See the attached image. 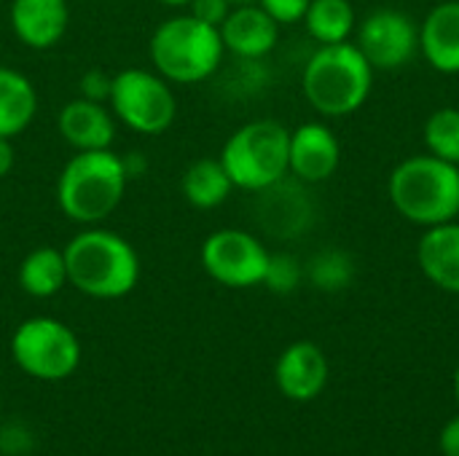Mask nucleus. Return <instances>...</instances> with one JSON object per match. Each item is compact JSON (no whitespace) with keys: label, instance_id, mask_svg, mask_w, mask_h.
I'll list each match as a JSON object with an SVG mask.
<instances>
[{"label":"nucleus","instance_id":"ddd939ff","mask_svg":"<svg viewBox=\"0 0 459 456\" xmlns=\"http://www.w3.org/2000/svg\"><path fill=\"white\" fill-rule=\"evenodd\" d=\"M218 30L226 51L245 62L264 59L280 40V24L258 3L234 5Z\"/></svg>","mask_w":459,"mask_h":456},{"label":"nucleus","instance_id":"a878e982","mask_svg":"<svg viewBox=\"0 0 459 456\" xmlns=\"http://www.w3.org/2000/svg\"><path fill=\"white\" fill-rule=\"evenodd\" d=\"M309 3H312V0H258V5H261L280 27L304 22V13H307Z\"/></svg>","mask_w":459,"mask_h":456},{"label":"nucleus","instance_id":"39448f33","mask_svg":"<svg viewBox=\"0 0 459 456\" xmlns=\"http://www.w3.org/2000/svg\"><path fill=\"white\" fill-rule=\"evenodd\" d=\"M148 56L153 70L169 83H202L218 73L226 46L218 27L194 13H178L153 30Z\"/></svg>","mask_w":459,"mask_h":456},{"label":"nucleus","instance_id":"20e7f679","mask_svg":"<svg viewBox=\"0 0 459 456\" xmlns=\"http://www.w3.org/2000/svg\"><path fill=\"white\" fill-rule=\"evenodd\" d=\"M374 89V67L352 40L320 46L301 70L304 99L323 118L358 113Z\"/></svg>","mask_w":459,"mask_h":456},{"label":"nucleus","instance_id":"2f4dec72","mask_svg":"<svg viewBox=\"0 0 459 456\" xmlns=\"http://www.w3.org/2000/svg\"><path fill=\"white\" fill-rule=\"evenodd\" d=\"M455 400H457V406H459V366H457V371H455Z\"/></svg>","mask_w":459,"mask_h":456},{"label":"nucleus","instance_id":"f3484780","mask_svg":"<svg viewBox=\"0 0 459 456\" xmlns=\"http://www.w3.org/2000/svg\"><path fill=\"white\" fill-rule=\"evenodd\" d=\"M417 263L430 285L459 296V218L422 231L417 242Z\"/></svg>","mask_w":459,"mask_h":456},{"label":"nucleus","instance_id":"9b49d317","mask_svg":"<svg viewBox=\"0 0 459 456\" xmlns=\"http://www.w3.org/2000/svg\"><path fill=\"white\" fill-rule=\"evenodd\" d=\"M342 164V142L323 121H304L290 129L288 169L299 183L317 185L336 175Z\"/></svg>","mask_w":459,"mask_h":456},{"label":"nucleus","instance_id":"0eeeda50","mask_svg":"<svg viewBox=\"0 0 459 456\" xmlns=\"http://www.w3.org/2000/svg\"><path fill=\"white\" fill-rule=\"evenodd\" d=\"M110 113L116 121L137 134H164L178 116V97L172 83L156 70L126 67L110 78L108 94Z\"/></svg>","mask_w":459,"mask_h":456},{"label":"nucleus","instance_id":"4468645a","mask_svg":"<svg viewBox=\"0 0 459 456\" xmlns=\"http://www.w3.org/2000/svg\"><path fill=\"white\" fill-rule=\"evenodd\" d=\"M56 132L73 151H105L116 140V116L97 99H70L56 116Z\"/></svg>","mask_w":459,"mask_h":456},{"label":"nucleus","instance_id":"dca6fc26","mask_svg":"<svg viewBox=\"0 0 459 456\" xmlns=\"http://www.w3.org/2000/svg\"><path fill=\"white\" fill-rule=\"evenodd\" d=\"M420 54L441 75H459V0H438L420 24Z\"/></svg>","mask_w":459,"mask_h":456},{"label":"nucleus","instance_id":"9d476101","mask_svg":"<svg viewBox=\"0 0 459 456\" xmlns=\"http://www.w3.org/2000/svg\"><path fill=\"white\" fill-rule=\"evenodd\" d=\"M355 46L374 73H393L420 54V24L401 8H377L358 22Z\"/></svg>","mask_w":459,"mask_h":456},{"label":"nucleus","instance_id":"423d86ee","mask_svg":"<svg viewBox=\"0 0 459 456\" xmlns=\"http://www.w3.org/2000/svg\"><path fill=\"white\" fill-rule=\"evenodd\" d=\"M290 129L274 118H255L229 134L221 148V164L234 188L261 194L290 175L288 169Z\"/></svg>","mask_w":459,"mask_h":456},{"label":"nucleus","instance_id":"6e6552de","mask_svg":"<svg viewBox=\"0 0 459 456\" xmlns=\"http://www.w3.org/2000/svg\"><path fill=\"white\" fill-rule=\"evenodd\" d=\"M11 360L32 379L62 382L81 366V341L62 320L30 317L11 336Z\"/></svg>","mask_w":459,"mask_h":456},{"label":"nucleus","instance_id":"bb28decb","mask_svg":"<svg viewBox=\"0 0 459 456\" xmlns=\"http://www.w3.org/2000/svg\"><path fill=\"white\" fill-rule=\"evenodd\" d=\"M231 8L234 5L229 0H191L188 3V13H194L196 19H202L212 27H221Z\"/></svg>","mask_w":459,"mask_h":456},{"label":"nucleus","instance_id":"1a4fd4ad","mask_svg":"<svg viewBox=\"0 0 459 456\" xmlns=\"http://www.w3.org/2000/svg\"><path fill=\"white\" fill-rule=\"evenodd\" d=\"M266 245L242 228H218L207 234L199 250V261L204 274L231 290H247L264 285L269 266Z\"/></svg>","mask_w":459,"mask_h":456},{"label":"nucleus","instance_id":"393cba45","mask_svg":"<svg viewBox=\"0 0 459 456\" xmlns=\"http://www.w3.org/2000/svg\"><path fill=\"white\" fill-rule=\"evenodd\" d=\"M304 280V266L299 263V258L288 255V253H272L269 255V266H266V277L264 285L277 293V296H288L293 293Z\"/></svg>","mask_w":459,"mask_h":456},{"label":"nucleus","instance_id":"4be33fe9","mask_svg":"<svg viewBox=\"0 0 459 456\" xmlns=\"http://www.w3.org/2000/svg\"><path fill=\"white\" fill-rule=\"evenodd\" d=\"M304 27L320 46L344 43L355 35L358 13L352 0H312L304 13Z\"/></svg>","mask_w":459,"mask_h":456},{"label":"nucleus","instance_id":"6ab92c4d","mask_svg":"<svg viewBox=\"0 0 459 456\" xmlns=\"http://www.w3.org/2000/svg\"><path fill=\"white\" fill-rule=\"evenodd\" d=\"M285 180H280L277 185L261 191V220H264V228L277 234V237L299 234L309 223V218H312L309 204L304 199L307 194L299 185H288Z\"/></svg>","mask_w":459,"mask_h":456},{"label":"nucleus","instance_id":"412c9836","mask_svg":"<svg viewBox=\"0 0 459 456\" xmlns=\"http://www.w3.org/2000/svg\"><path fill=\"white\" fill-rule=\"evenodd\" d=\"M67 285L65 253L56 247H35L19 266V288L32 298H51Z\"/></svg>","mask_w":459,"mask_h":456},{"label":"nucleus","instance_id":"f257e3e1","mask_svg":"<svg viewBox=\"0 0 459 456\" xmlns=\"http://www.w3.org/2000/svg\"><path fill=\"white\" fill-rule=\"evenodd\" d=\"M67 285L97 301L129 296L140 282L137 250L121 234L100 226H83L65 245Z\"/></svg>","mask_w":459,"mask_h":456},{"label":"nucleus","instance_id":"cd10ccee","mask_svg":"<svg viewBox=\"0 0 459 456\" xmlns=\"http://www.w3.org/2000/svg\"><path fill=\"white\" fill-rule=\"evenodd\" d=\"M81 89H83V97L86 99H97V102H105L108 94H110V78L100 70H91L81 78Z\"/></svg>","mask_w":459,"mask_h":456},{"label":"nucleus","instance_id":"5701e85b","mask_svg":"<svg viewBox=\"0 0 459 456\" xmlns=\"http://www.w3.org/2000/svg\"><path fill=\"white\" fill-rule=\"evenodd\" d=\"M425 153L459 167V108H438L428 116L422 129Z\"/></svg>","mask_w":459,"mask_h":456},{"label":"nucleus","instance_id":"2eb2a0df","mask_svg":"<svg viewBox=\"0 0 459 456\" xmlns=\"http://www.w3.org/2000/svg\"><path fill=\"white\" fill-rule=\"evenodd\" d=\"M8 22L13 35L35 51L54 48L70 24L67 0H11Z\"/></svg>","mask_w":459,"mask_h":456},{"label":"nucleus","instance_id":"c756f323","mask_svg":"<svg viewBox=\"0 0 459 456\" xmlns=\"http://www.w3.org/2000/svg\"><path fill=\"white\" fill-rule=\"evenodd\" d=\"M13 164H16V156H13V145H11V140L0 137V180L11 175Z\"/></svg>","mask_w":459,"mask_h":456},{"label":"nucleus","instance_id":"a211bd4d","mask_svg":"<svg viewBox=\"0 0 459 456\" xmlns=\"http://www.w3.org/2000/svg\"><path fill=\"white\" fill-rule=\"evenodd\" d=\"M38 91L27 75L0 65V137H19L35 118Z\"/></svg>","mask_w":459,"mask_h":456},{"label":"nucleus","instance_id":"7c9ffc66","mask_svg":"<svg viewBox=\"0 0 459 456\" xmlns=\"http://www.w3.org/2000/svg\"><path fill=\"white\" fill-rule=\"evenodd\" d=\"M161 5H169V8H188L191 0H159Z\"/></svg>","mask_w":459,"mask_h":456},{"label":"nucleus","instance_id":"b1692460","mask_svg":"<svg viewBox=\"0 0 459 456\" xmlns=\"http://www.w3.org/2000/svg\"><path fill=\"white\" fill-rule=\"evenodd\" d=\"M355 258L347 253V250H339V247H325L320 250L309 266L304 269V274L312 280L315 288L325 290V293H339L344 288L352 285L355 280Z\"/></svg>","mask_w":459,"mask_h":456},{"label":"nucleus","instance_id":"c85d7f7f","mask_svg":"<svg viewBox=\"0 0 459 456\" xmlns=\"http://www.w3.org/2000/svg\"><path fill=\"white\" fill-rule=\"evenodd\" d=\"M438 449L444 456H459V414L444 425L438 435Z\"/></svg>","mask_w":459,"mask_h":456},{"label":"nucleus","instance_id":"f03ea898","mask_svg":"<svg viewBox=\"0 0 459 456\" xmlns=\"http://www.w3.org/2000/svg\"><path fill=\"white\" fill-rule=\"evenodd\" d=\"M129 185L124 159L105 151H75L56 177V207L78 226H100Z\"/></svg>","mask_w":459,"mask_h":456},{"label":"nucleus","instance_id":"f8f14e48","mask_svg":"<svg viewBox=\"0 0 459 456\" xmlns=\"http://www.w3.org/2000/svg\"><path fill=\"white\" fill-rule=\"evenodd\" d=\"M331 376V366L325 352L312 341H293L282 349L274 366V382L277 390L293 400V403H309L315 400Z\"/></svg>","mask_w":459,"mask_h":456},{"label":"nucleus","instance_id":"7ed1b4c3","mask_svg":"<svg viewBox=\"0 0 459 456\" xmlns=\"http://www.w3.org/2000/svg\"><path fill=\"white\" fill-rule=\"evenodd\" d=\"M393 210L411 226L430 228L459 218V167L430 153L398 161L387 177Z\"/></svg>","mask_w":459,"mask_h":456},{"label":"nucleus","instance_id":"473e14b6","mask_svg":"<svg viewBox=\"0 0 459 456\" xmlns=\"http://www.w3.org/2000/svg\"><path fill=\"white\" fill-rule=\"evenodd\" d=\"M231 5H247V3H258V0H229Z\"/></svg>","mask_w":459,"mask_h":456},{"label":"nucleus","instance_id":"aec40b11","mask_svg":"<svg viewBox=\"0 0 459 456\" xmlns=\"http://www.w3.org/2000/svg\"><path fill=\"white\" fill-rule=\"evenodd\" d=\"M231 191H234V183L229 172L223 169L221 159H199L188 164V169L180 177V194L196 210L221 207L231 196Z\"/></svg>","mask_w":459,"mask_h":456}]
</instances>
